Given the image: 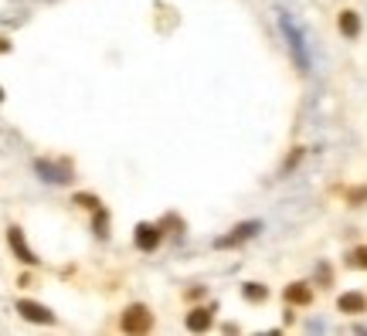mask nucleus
<instances>
[{
	"instance_id": "1",
	"label": "nucleus",
	"mask_w": 367,
	"mask_h": 336,
	"mask_svg": "<svg viewBox=\"0 0 367 336\" xmlns=\"http://www.w3.org/2000/svg\"><path fill=\"white\" fill-rule=\"evenodd\" d=\"M35 173H38L41 184H48V187H68V184H75V164L68 160V157H38L35 160Z\"/></svg>"
},
{
	"instance_id": "2",
	"label": "nucleus",
	"mask_w": 367,
	"mask_h": 336,
	"mask_svg": "<svg viewBox=\"0 0 367 336\" xmlns=\"http://www.w3.org/2000/svg\"><path fill=\"white\" fill-rule=\"evenodd\" d=\"M262 231H265V221L248 217V221H238L228 235H218V238L211 241V248H214V252H235V248H242L248 241H255Z\"/></svg>"
},
{
	"instance_id": "3",
	"label": "nucleus",
	"mask_w": 367,
	"mask_h": 336,
	"mask_svg": "<svg viewBox=\"0 0 367 336\" xmlns=\"http://www.w3.org/2000/svg\"><path fill=\"white\" fill-rule=\"evenodd\" d=\"M153 323H157V316H153V309H150L147 302H129L120 313V330L129 336L153 333Z\"/></svg>"
},
{
	"instance_id": "4",
	"label": "nucleus",
	"mask_w": 367,
	"mask_h": 336,
	"mask_svg": "<svg viewBox=\"0 0 367 336\" xmlns=\"http://www.w3.org/2000/svg\"><path fill=\"white\" fill-rule=\"evenodd\" d=\"M163 238H167V231L160 228V221H140V224L133 228V248L143 255H157V248L163 245Z\"/></svg>"
},
{
	"instance_id": "5",
	"label": "nucleus",
	"mask_w": 367,
	"mask_h": 336,
	"mask_svg": "<svg viewBox=\"0 0 367 336\" xmlns=\"http://www.w3.org/2000/svg\"><path fill=\"white\" fill-rule=\"evenodd\" d=\"M218 319V302H194L184 313V330L187 333H211Z\"/></svg>"
},
{
	"instance_id": "6",
	"label": "nucleus",
	"mask_w": 367,
	"mask_h": 336,
	"mask_svg": "<svg viewBox=\"0 0 367 336\" xmlns=\"http://www.w3.org/2000/svg\"><path fill=\"white\" fill-rule=\"evenodd\" d=\"M14 313H17L24 323H35V326H55V323H58L55 309L38 302V299H17V302H14Z\"/></svg>"
},
{
	"instance_id": "7",
	"label": "nucleus",
	"mask_w": 367,
	"mask_h": 336,
	"mask_svg": "<svg viewBox=\"0 0 367 336\" xmlns=\"http://www.w3.org/2000/svg\"><path fill=\"white\" fill-rule=\"evenodd\" d=\"M279 28H283L285 34V44H289V55H292V61H296V68L306 75L310 72V51H306V41H303V34H299V28L289 21V17H279Z\"/></svg>"
},
{
	"instance_id": "8",
	"label": "nucleus",
	"mask_w": 367,
	"mask_h": 336,
	"mask_svg": "<svg viewBox=\"0 0 367 336\" xmlns=\"http://www.w3.org/2000/svg\"><path fill=\"white\" fill-rule=\"evenodd\" d=\"M7 245H10L14 258H17L24 268H38V265H41V258L35 255V248L28 245V238H24V228H21V224H10V228H7Z\"/></svg>"
},
{
	"instance_id": "9",
	"label": "nucleus",
	"mask_w": 367,
	"mask_h": 336,
	"mask_svg": "<svg viewBox=\"0 0 367 336\" xmlns=\"http://www.w3.org/2000/svg\"><path fill=\"white\" fill-rule=\"evenodd\" d=\"M283 302L285 306H296V309H310L317 302V286L310 279H296V282L283 286Z\"/></svg>"
},
{
	"instance_id": "10",
	"label": "nucleus",
	"mask_w": 367,
	"mask_h": 336,
	"mask_svg": "<svg viewBox=\"0 0 367 336\" xmlns=\"http://www.w3.org/2000/svg\"><path fill=\"white\" fill-rule=\"evenodd\" d=\"M337 34H340L344 41H361V34H364V17H361V10H354V7L337 10Z\"/></svg>"
},
{
	"instance_id": "11",
	"label": "nucleus",
	"mask_w": 367,
	"mask_h": 336,
	"mask_svg": "<svg viewBox=\"0 0 367 336\" xmlns=\"http://www.w3.org/2000/svg\"><path fill=\"white\" fill-rule=\"evenodd\" d=\"M337 313L340 316H364L367 313V293H361V289H347V293L337 295Z\"/></svg>"
},
{
	"instance_id": "12",
	"label": "nucleus",
	"mask_w": 367,
	"mask_h": 336,
	"mask_svg": "<svg viewBox=\"0 0 367 336\" xmlns=\"http://www.w3.org/2000/svg\"><path fill=\"white\" fill-rule=\"evenodd\" d=\"M238 293H242V299L248 302V306H265V302L272 299V289H269L265 282H258V279L242 282V286H238Z\"/></svg>"
},
{
	"instance_id": "13",
	"label": "nucleus",
	"mask_w": 367,
	"mask_h": 336,
	"mask_svg": "<svg viewBox=\"0 0 367 336\" xmlns=\"http://www.w3.org/2000/svg\"><path fill=\"white\" fill-rule=\"evenodd\" d=\"M109 228H113V214H109V208L102 204V208L92 210V235H95L99 241H109V235H113Z\"/></svg>"
},
{
	"instance_id": "14",
	"label": "nucleus",
	"mask_w": 367,
	"mask_h": 336,
	"mask_svg": "<svg viewBox=\"0 0 367 336\" xmlns=\"http://www.w3.org/2000/svg\"><path fill=\"white\" fill-rule=\"evenodd\" d=\"M303 160H306V146H299V143H296V146H292V150L283 157V164H279V180L292 177L296 170L303 167Z\"/></svg>"
},
{
	"instance_id": "15",
	"label": "nucleus",
	"mask_w": 367,
	"mask_h": 336,
	"mask_svg": "<svg viewBox=\"0 0 367 336\" xmlns=\"http://www.w3.org/2000/svg\"><path fill=\"white\" fill-rule=\"evenodd\" d=\"M310 282H313L317 289H323V293L337 286V272H333V265H330L326 258H320V261H317V268H313V279H310Z\"/></svg>"
},
{
	"instance_id": "16",
	"label": "nucleus",
	"mask_w": 367,
	"mask_h": 336,
	"mask_svg": "<svg viewBox=\"0 0 367 336\" xmlns=\"http://www.w3.org/2000/svg\"><path fill=\"white\" fill-rule=\"evenodd\" d=\"M344 268H350V272H367V245H350L347 252H344Z\"/></svg>"
},
{
	"instance_id": "17",
	"label": "nucleus",
	"mask_w": 367,
	"mask_h": 336,
	"mask_svg": "<svg viewBox=\"0 0 367 336\" xmlns=\"http://www.w3.org/2000/svg\"><path fill=\"white\" fill-rule=\"evenodd\" d=\"M344 204L347 208H367V184H350V187H344Z\"/></svg>"
},
{
	"instance_id": "18",
	"label": "nucleus",
	"mask_w": 367,
	"mask_h": 336,
	"mask_svg": "<svg viewBox=\"0 0 367 336\" xmlns=\"http://www.w3.org/2000/svg\"><path fill=\"white\" fill-rule=\"evenodd\" d=\"M72 204L92 214V210H95V208H102V197H99L95 190H75V194H72Z\"/></svg>"
},
{
	"instance_id": "19",
	"label": "nucleus",
	"mask_w": 367,
	"mask_h": 336,
	"mask_svg": "<svg viewBox=\"0 0 367 336\" xmlns=\"http://www.w3.org/2000/svg\"><path fill=\"white\" fill-rule=\"evenodd\" d=\"M160 228L167 231V235H184V231H187V224H184V217H180V214H163Z\"/></svg>"
},
{
	"instance_id": "20",
	"label": "nucleus",
	"mask_w": 367,
	"mask_h": 336,
	"mask_svg": "<svg viewBox=\"0 0 367 336\" xmlns=\"http://www.w3.org/2000/svg\"><path fill=\"white\" fill-rule=\"evenodd\" d=\"M207 299V286H191V289H184V302H204Z\"/></svg>"
},
{
	"instance_id": "21",
	"label": "nucleus",
	"mask_w": 367,
	"mask_h": 336,
	"mask_svg": "<svg viewBox=\"0 0 367 336\" xmlns=\"http://www.w3.org/2000/svg\"><path fill=\"white\" fill-rule=\"evenodd\" d=\"M283 323L285 326H296V306H285L283 309Z\"/></svg>"
},
{
	"instance_id": "22",
	"label": "nucleus",
	"mask_w": 367,
	"mask_h": 336,
	"mask_svg": "<svg viewBox=\"0 0 367 336\" xmlns=\"http://www.w3.org/2000/svg\"><path fill=\"white\" fill-rule=\"evenodd\" d=\"M10 48H14V41H10V38H3V34H0V55H7V51H10Z\"/></svg>"
},
{
	"instance_id": "23",
	"label": "nucleus",
	"mask_w": 367,
	"mask_h": 336,
	"mask_svg": "<svg viewBox=\"0 0 367 336\" xmlns=\"http://www.w3.org/2000/svg\"><path fill=\"white\" fill-rule=\"evenodd\" d=\"M238 330H242L238 323H225V326H221V333H238Z\"/></svg>"
},
{
	"instance_id": "24",
	"label": "nucleus",
	"mask_w": 367,
	"mask_h": 336,
	"mask_svg": "<svg viewBox=\"0 0 367 336\" xmlns=\"http://www.w3.org/2000/svg\"><path fill=\"white\" fill-rule=\"evenodd\" d=\"M0 102H3V85H0Z\"/></svg>"
}]
</instances>
